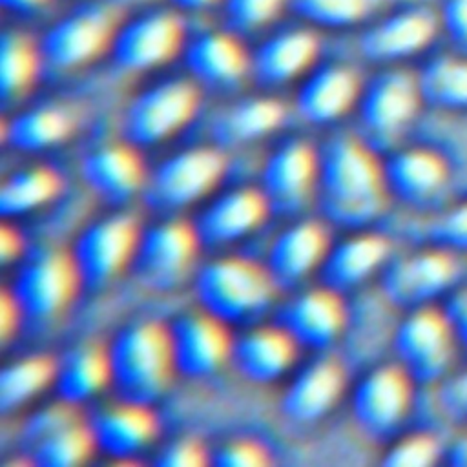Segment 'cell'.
Segmentation results:
<instances>
[{
	"mask_svg": "<svg viewBox=\"0 0 467 467\" xmlns=\"http://www.w3.org/2000/svg\"><path fill=\"white\" fill-rule=\"evenodd\" d=\"M321 208L337 224L361 228L378 219L390 199L383 162L361 140L341 135L327 146L321 162Z\"/></svg>",
	"mask_w": 467,
	"mask_h": 467,
	"instance_id": "cell-1",
	"label": "cell"
},
{
	"mask_svg": "<svg viewBox=\"0 0 467 467\" xmlns=\"http://www.w3.org/2000/svg\"><path fill=\"white\" fill-rule=\"evenodd\" d=\"M108 361L120 400L150 405L166 392L175 372L170 330L157 321L131 323L113 337Z\"/></svg>",
	"mask_w": 467,
	"mask_h": 467,
	"instance_id": "cell-2",
	"label": "cell"
},
{
	"mask_svg": "<svg viewBox=\"0 0 467 467\" xmlns=\"http://www.w3.org/2000/svg\"><path fill=\"white\" fill-rule=\"evenodd\" d=\"M460 285H463V257L431 243L390 257L379 274L383 297L401 310L443 305Z\"/></svg>",
	"mask_w": 467,
	"mask_h": 467,
	"instance_id": "cell-3",
	"label": "cell"
},
{
	"mask_svg": "<svg viewBox=\"0 0 467 467\" xmlns=\"http://www.w3.org/2000/svg\"><path fill=\"white\" fill-rule=\"evenodd\" d=\"M396 363L421 387H436L462 358L443 305L405 310L392 334Z\"/></svg>",
	"mask_w": 467,
	"mask_h": 467,
	"instance_id": "cell-4",
	"label": "cell"
},
{
	"mask_svg": "<svg viewBox=\"0 0 467 467\" xmlns=\"http://www.w3.org/2000/svg\"><path fill=\"white\" fill-rule=\"evenodd\" d=\"M275 288L266 268L239 257L212 261L195 277L199 305L221 321H243L261 314L272 303Z\"/></svg>",
	"mask_w": 467,
	"mask_h": 467,
	"instance_id": "cell-5",
	"label": "cell"
},
{
	"mask_svg": "<svg viewBox=\"0 0 467 467\" xmlns=\"http://www.w3.org/2000/svg\"><path fill=\"white\" fill-rule=\"evenodd\" d=\"M359 119L378 144L398 148L425 108L416 73L390 66L374 75L359 95Z\"/></svg>",
	"mask_w": 467,
	"mask_h": 467,
	"instance_id": "cell-6",
	"label": "cell"
},
{
	"mask_svg": "<svg viewBox=\"0 0 467 467\" xmlns=\"http://www.w3.org/2000/svg\"><path fill=\"white\" fill-rule=\"evenodd\" d=\"M418 383L400 363H385L363 376L352 396L358 427L374 440L390 441L407 423Z\"/></svg>",
	"mask_w": 467,
	"mask_h": 467,
	"instance_id": "cell-7",
	"label": "cell"
},
{
	"mask_svg": "<svg viewBox=\"0 0 467 467\" xmlns=\"http://www.w3.org/2000/svg\"><path fill=\"white\" fill-rule=\"evenodd\" d=\"M199 244L190 223L166 221L151 226L139 235L131 259L137 281L153 292L179 288L192 270Z\"/></svg>",
	"mask_w": 467,
	"mask_h": 467,
	"instance_id": "cell-8",
	"label": "cell"
},
{
	"mask_svg": "<svg viewBox=\"0 0 467 467\" xmlns=\"http://www.w3.org/2000/svg\"><path fill=\"white\" fill-rule=\"evenodd\" d=\"M383 173L390 197L427 212L445 204L452 182L449 159L427 144L394 148L383 161Z\"/></svg>",
	"mask_w": 467,
	"mask_h": 467,
	"instance_id": "cell-9",
	"label": "cell"
},
{
	"mask_svg": "<svg viewBox=\"0 0 467 467\" xmlns=\"http://www.w3.org/2000/svg\"><path fill=\"white\" fill-rule=\"evenodd\" d=\"M117 31V15L106 4H82L58 18L42 36L40 55L57 69L80 67L97 58Z\"/></svg>",
	"mask_w": 467,
	"mask_h": 467,
	"instance_id": "cell-10",
	"label": "cell"
},
{
	"mask_svg": "<svg viewBox=\"0 0 467 467\" xmlns=\"http://www.w3.org/2000/svg\"><path fill=\"white\" fill-rule=\"evenodd\" d=\"M197 104L199 91L190 80L161 82L130 102L122 115V137L137 146L161 142L193 117Z\"/></svg>",
	"mask_w": 467,
	"mask_h": 467,
	"instance_id": "cell-11",
	"label": "cell"
},
{
	"mask_svg": "<svg viewBox=\"0 0 467 467\" xmlns=\"http://www.w3.org/2000/svg\"><path fill=\"white\" fill-rule=\"evenodd\" d=\"M441 35L440 15L427 5H409L381 16L367 27L359 40V53L376 64L398 66L423 55Z\"/></svg>",
	"mask_w": 467,
	"mask_h": 467,
	"instance_id": "cell-12",
	"label": "cell"
},
{
	"mask_svg": "<svg viewBox=\"0 0 467 467\" xmlns=\"http://www.w3.org/2000/svg\"><path fill=\"white\" fill-rule=\"evenodd\" d=\"M224 157L215 148H192L161 162L144 186L157 210H177L204 197L223 177Z\"/></svg>",
	"mask_w": 467,
	"mask_h": 467,
	"instance_id": "cell-13",
	"label": "cell"
},
{
	"mask_svg": "<svg viewBox=\"0 0 467 467\" xmlns=\"http://www.w3.org/2000/svg\"><path fill=\"white\" fill-rule=\"evenodd\" d=\"M78 285L80 277L71 254L44 250L20 268L11 294L22 316L42 321L60 316Z\"/></svg>",
	"mask_w": 467,
	"mask_h": 467,
	"instance_id": "cell-14",
	"label": "cell"
},
{
	"mask_svg": "<svg viewBox=\"0 0 467 467\" xmlns=\"http://www.w3.org/2000/svg\"><path fill=\"white\" fill-rule=\"evenodd\" d=\"M137 223L131 215H111L86 226L71 250L80 283L99 288L109 283L131 263L139 243Z\"/></svg>",
	"mask_w": 467,
	"mask_h": 467,
	"instance_id": "cell-15",
	"label": "cell"
},
{
	"mask_svg": "<svg viewBox=\"0 0 467 467\" xmlns=\"http://www.w3.org/2000/svg\"><path fill=\"white\" fill-rule=\"evenodd\" d=\"M182 44V24L170 11H150L120 26L111 40V57L126 71H144L168 62Z\"/></svg>",
	"mask_w": 467,
	"mask_h": 467,
	"instance_id": "cell-16",
	"label": "cell"
},
{
	"mask_svg": "<svg viewBox=\"0 0 467 467\" xmlns=\"http://www.w3.org/2000/svg\"><path fill=\"white\" fill-rule=\"evenodd\" d=\"M223 323L206 310L188 312L173 321L168 330L173 365L179 374L204 378L223 367L232 350Z\"/></svg>",
	"mask_w": 467,
	"mask_h": 467,
	"instance_id": "cell-17",
	"label": "cell"
},
{
	"mask_svg": "<svg viewBox=\"0 0 467 467\" xmlns=\"http://www.w3.org/2000/svg\"><path fill=\"white\" fill-rule=\"evenodd\" d=\"M319 171V161L305 140H288L265 162L261 173L263 193L270 210L279 213L299 212L310 197Z\"/></svg>",
	"mask_w": 467,
	"mask_h": 467,
	"instance_id": "cell-18",
	"label": "cell"
},
{
	"mask_svg": "<svg viewBox=\"0 0 467 467\" xmlns=\"http://www.w3.org/2000/svg\"><path fill=\"white\" fill-rule=\"evenodd\" d=\"M270 204L263 192L254 188H241L217 197L193 221V230L201 244H226L234 243L254 228H257Z\"/></svg>",
	"mask_w": 467,
	"mask_h": 467,
	"instance_id": "cell-19",
	"label": "cell"
},
{
	"mask_svg": "<svg viewBox=\"0 0 467 467\" xmlns=\"http://www.w3.org/2000/svg\"><path fill=\"white\" fill-rule=\"evenodd\" d=\"M390 243L376 232H359L327 252L319 265L323 286L347 292L365 283L374 274H381L390 261Z\"/></svg>",
	"mask_w": 467,
	"mask_h": 467,
	"instance_id": "cell-20",
	"label": "cell"
},
{
	"mask_svg": "<svg viewBox=\"0 0 467 467\" xmlns=\"http://www.w3.org/2000/svg\"><path fill=\"white\" fill-rule=\"evenodd\" d=\"M345 306L336 290L321 286L294 297L281 312V327L297 345L328 347L343 330Z\"/></svg>",
	"mask_w": 467,
	"mask_h": 467,
	"instance_id": "cell-21",
	"label": "cell"
},
{
	"mask_svg": "<svg viewBox=\"0 0 467 467\" xmlns=\"http://www.w3.org/2000/svg\"><path fill=\"white\" fill-rule=\"evenodd\" d=\"M80 175L86 186L108 202H124L146 186L142 161L130 142L88 153L80 162Z\"/></svg>",
	"mask_w": 467,
	"mask_h": 467,
	"instance_id": "cell-22",
	"label": "cell"
},
{
	"mask_svg": "<svg viewBox=\"0 0 467 467\" xmlns=\"http://www.w3.org/2000/svg\"><path fill=\"white\" fill-rule=\"evenodd\" d=\"M361 95L356 71L348 66L330 64L306 77L296 95L299 117L310 124H328L345 115Z\"/></svg>",
	"mask_w": 467,
	"mask_h": 467,
	"instance_id": "cell-23",
	"label": "cell"
},
{
	"mask_svg": "<svg viewBox=\"0 0 467 467\" xmlns=\"http://www.w3.org/2000/svg\"><path fill=\"white\" fill-rule=\"evenodd\" d=\"M328 252V237L317 221H301L281 232L266 255V270L277 286H294Z\"/></svg>",
	"mask_w": 467,
	"mask_h": 467,
	"instance_id": "cell-24",
	"label": "cell"
},
{
	"mask_svg": "<svg viewBox=\"0 0 467 467\" xmlns=\"http://www.w3.org/2000/svg\"><path fill=\"white\" fill-rule=\"evenodd\" d=\"M345 370L332 358H321L306 365L288 385L281 400V410L294 421H316L323 418L341 398Z\"/></svg>",
	"mask_w": 467,
	"mask_h": 467,
	"instance_id": "cell-25",
	"label": "cell"
},
{
	"mask_svg": "<svg viewBox=\"0 0 467 467\" xmlns=\"http://www.w3.org/2000/svg\"><path fill=\"white\" fill-rule=\"evenodd\" d=\"M95 447L113 458H126L148 447L157 434V420L148 405L124 401L102 409L91 418Z\"/></svg>",
	"mask_w": 467,
	"mask_h": 467,
	"instance_id": "cell-26",
	"label": "cell"
},
{
	"mask_svg": "<svg viewBox=\"0 0 467 467\" xmlns=\"http://www.w3.org/2000/svg\"><path fill=\"white\" fill-rule=\"evenodd\" d=\"M297 343L283 327H259L232 343L230 359L248 381L270 383L296 359Z\"/></svg>",
	"mask_w": 467,
	"mask_h": 467,
	"instance_id": "cell-27",
	"label": "cell"
},
{
	"mask_svg": "<svg viewBox=\"0 0 467 467\" xmlns=\"http://www.w3.org/2000/svg\"><path fill=\"white\" fill-rule=\"evenodd\" d=\"M319 51L308 29H286L266 38L252 55L250 69L261 84H285L310 67Z\"/></svg>",
	"mask_w": 467,
	"mask_h": 467,
	"instance_id": "cell-28",
	"label": "cell"
},
{
	"mask_svg": "<svg viewBox=\"0 0 467 467\" xmlns=\"http://www.w3.org/2000/svg\"><path fill=\"white\" fill-rule=\"evenodd\" d=\"M188 71L202 84L228 88L250 69L244 47L228 33L206 31L192 40L184 55Z\"/></svg>",
	"mask_w": 467,
	"mask_h": 467,
	"instance_id": "cell-29",
	"label": "cell"
},
{
	"mask_svg": "<svg viewBox=\"0 0 467 467\" xmlns=\"http://www.w3.org/2000/svg\"><path fill=\"white\" fill-rule=\"evenodd\" d=\"M423 104L449 113H467V55L451 49L423 62L416 71Z\"/></svg>",
	"mask_w": 467,
	"mask_h": 467,
	"instance_id": "cell-30",
	"label": "cell"
},
{
	"mask_svg": "<svg viewBox=\"0 0 467 467\" xmlns=\"http://www.w3.org/2000/svg\"><path fill=\"white\" fill-rule=\"evenodd\" d=\"M285 119V108L275 99H246L221 113L212 122L217 146L234 148L274 131Z\"/></svg>",
	"mask_w": 467,
	"mask_h": 467,
	"instance_id": "cell-31",
	"label": "cell"
},
{
	"mask_svg": "<svg viewBox=\"0 0 467 467\" xmlns=\"http://www.w3.org/2000/svg\"><path fill=\"white\" fill-rule=\"evenodd\" d=\"M108 381H111L108 350L97 343H84L60 359L53 383L62 401L77 405L93 398Z\"/></svg>",
	"mask_w": 467,
	"mask_h": 467,
	"instance_id": "cell-32",
	"label": "cell"
},
{
	"mask_svg": "<svg viewBox=\"0 0 467 467\" xmlns=\"http://www.w3.org/2000/svg\"><path fill=\"white\" fill-rule=\"evenodd\" d=\"M75 128L73 113L64 106H36L2 124V142L22 151H38L62 142Z\"/></svg>",
	"mask_w": 467,
	"mask_h": 467,
	"instance_id": "cell-33",
	"label": "cell"
},
{
	"mask_svg": "<svg viewBox=\"0 0 467 467\" xmlns=\"http://www.w3.org/2000/svg\"><path fill=\"white\" fill-rule=\"evenodd\" d=\"M62 181L57 171L46 166H31L11 173L0 188L2 215L31 212L58 195Z\"/></svg>",
	"mask_w": 467,
	"mask_h": 467,
	"instance_id": "cell-34",
	"label": "cell"
},
{
	"mask_svg": "<svg viewBox=\"0 0 467 467\" xmlns=\"http://www.w3.org/2000/svg\"><path fill=\"white\" fill-rule=\"evenodd\" d=\"M57 363L46 356L22 358L0 374V407L4 412L15 410L33 400L55 381Z\"/></svg>",
	"mask_w": 467,
	"mask_h": 467,
	"instance_id": "cell-35",
	"label": "cell"
},
{
	"mask_svg": "<svg viewBox=\"0 0 467 467\" xmlns=\"http://www.w3.org/2000/svg\"><path fill=\"white\" fill-rule=\"evenodd\" d=\"M38 53L31 40L18 31H7L2 36L0 53V89L5 102L22 97L33 84Z\"/></svg>",
	"mask_w": 467,
	"mask_h": 467,
	"instance_id": "cell-36",
	"label": "cell"
},
{
	"mask_svg": "<svg viewBox=\"0 0 467 467\" xmlns=\"http://www.w3.org/2000/svg\"><path fill=\"white\" fill-rule=\"evenodd\" d=\"M95 449L89 425L80 420L40 440L29 452L40 467H71L86 462Z\"/></svg>",
	"mask_w": 467,
	"mask_h": 467,
	"instance_id": "cell-37",
	"label": "cell"
},
{
	"mask_svg": "<svg viewBox=\"0 0 467 467\" xmlns=\"http://www.w3.org/2000/svg\"><path fill=\"white\" fill-rule=\"evenodd\" d=\"M447 445L436 432L412 431L398 434L389 441L381 458L389 467H429L447 458Z\"/></svg>",
	"mask_w": 467,
	"mask_h": 467,
	"instance_id": "cell-38",
	"label": "cell"
},
{
	"mask_svg": "<svg viewBox=\"0 0 467 467\" xmlns=\"http://www.w3.org/2000/svg\"><path fill=\"white\" fill-rule=\"evenodd\" d=\"M294 13L323 27H347L378 11L381 0H288Z\"/></svg>",
	"mask_w": 467,
	"mask_h": 467,
	"instance_id": "cell-39",
	"label": "cell"
},
{
	"mask_svg": "<svg viewBox=\"0 0 467 467\" xmlns=\"http://www.w3.org/2000/svg\"><path fill=\"white\" fill-rule=\"evenodd\" d=\"M427 243L451 250L462 257L467 255V199L443 204L434 210L427 228Z\"/></svg>",
	"mask_w": 467,
	"mask_h": 467,
	"instance_id": "cell-40",
	"label": "cell"
},
{
	"mask_svg": "<svg viewBox=\"0 0 467 467\" xmlns=\"http://www.w3.org/2000/svg\"><path fill=\"white\" fill-rule=\"evenodd\" d=\"M441 412L462 427H467V359L462 361L436 385Z\"/></svg>",
	"mask_w": 467,
	"mask_h": 467,
	"instance_id": "cell-41",
	"label": "cell"
},
{
	"mask_svg": "<svg viewBox=\"0 0 467 467\" xmlns=\"http://www.w3.org/2000/svg\"><path fill=\"white\" fill-rule=\"evenodd\" d=\"M78 421V416L75 412V405L62 401L55 405H47L35 412L31 418H27L22 432L24 443L29 447V451L46 436L53 434L55 431Z\"/></svg>",
	"mask_w": 467,
	"mask_h": 467,
	"instance_id": "cell-42",
	"label": "cell"
},
{
	"mask_svg": "<svg viewBox=\"0 0 467 467\" xmlns=\"http://www.w3.org/2000/svg\"><path fill=\"white\" fill-rule=\"evenodd\" d=\"M286 0H224V11L232 26L239 29H255L281 11Z\"/></svg>",
	"mask_w": 467,
	"mask_h": 467,
	"instance_id": "cell-43",
	"label": "cell"
},
{
	"mask_svg": "<svg viewBox=\"0 0 467 467\" xmlns=\"http://www.w3.org/2000/svg\"><path fill=\"white\" fill-rule=\"evenodd\" d=\"M210 463L221 467H259L268 465L270 456L268 451L255 440H234L219 447Z\"/></svg>",
	"mask_w": 467,
	"mask_h": 467,
	"instance_id": "cell-44",
	"label": "cell"
},
{
	"mask_svg": "<svg viewBox=\"0 0 467 467\" xmlns=\"http://www.w3.org/2000/svg\"><path fill=\"white\" fill-rule=\"evenodd\" d=\"M438 15L451 49L467 55V0H443Z\"/></svg>",
	"mask_w": 467,
	"mask_h": 467,
	"instance_id": "cell-45",
	"label": "cell"
},
{
	"mask_svg": "<svg viewBox=\"0 0 467 467\" xmlns=\"http://www.w3.org/2000/svg\"><path fill=\"white\" fill-rule=\"evenodd\" d=\"M208 462L206 449L193 438H181L168 443L155 458V465L162 467H199Z\"/></svg>",
	"mask_w": 467,
	"mask_h": 467,
	"instance_id": "cell-46",
	"label": "cell"
},
{
	"mask_svg": "<svg viewBox=\"0 0 467 467\" xmlns=\"http://www.w3.org/2000/svg\"><path fill=\"white\" fill-rule=\"evenodd\" d=\"M445 314L452 325L462 352L467 354V283L460 285L445 301Z\"/></svg>",
	"mask_w": 467,
	"mask_h": 467,
	"instance_id": "cell-47",
	"label": "cell"
},
{
	"mask_svg": "<svg viewBox=\"0 0 467 467\" xmlns=\"http://www.w3.org/2000/svg\"><path fill=\"white\" fill-rule=\"evenodd\" d=\"M20 316H22V312H20V306L16 305V301H15V296L11 294V290H4V294H2V314H0L4 343L16 330Z\"/></svg>",
	"mask_w": 467,
	"mask_h": 467,
	"instance_id": "cell-48",
	"label": "cell"
},
{
	"mask_svg": "<svg viewBox=\"0 0 467 467\" xmlns=\"http://www.w3.org/2000/svg\"><path fill=\"white\" fill-rule=\"evenodd\" d=\"M20 248H22V243H20V237H18L16 230L4 224L2 230H0V257H2V263L7 265L11 259H15L18 255Z\"/></svg>",
	"mask_w": 467,
	"mask_h": 467,
	"instance_id": "cell-49",
	"label": "cell"
},
{
	"mask_svg": "<svg viewBox=\"0 0 467 467\" xmlns=\"http://www.w3.org/2000/svg\"><path fill=\"white\" fill-rule=\"evenodd\" d=\"M445 463L452 467H467V427H462V432L447 445Z\"/></svg>",
	"mask_w": 467,
	"mask_h": 467,
	"instance_id": "cell-50",
	"label": "cell"
},
{
	"mask_svg": "<svg viewBox=\"0 0 467 467\" xmlns=\"http://www.w3.org/2000/svg\"><path fill=\"white\" fill-rule=\"evenodd\" d=\"M46 0H2V5L11 11H31L42 5Z\"/></svg>",
	"mask_w": 467,
	"mask_h": 467,
	"instance_id": "cell-51",
	"label": "cell"
},
{
	"mask_svg": "<svg viewBox=\"0 0 467 467\" xmlns=\"http://www.w3.org/2000/svg\"><path fill=\"white\" fill-rule=\"evenodd\" d=\"M170 2L186 11H202V9H208L210 5L217 4V0H170Z\"/></svg>",
	"mask_w": 467,
	"mask_h": 467,
	"instance_id": "cell-52",
	"label": "cell"
}]
</instances>
